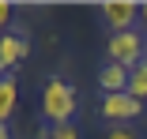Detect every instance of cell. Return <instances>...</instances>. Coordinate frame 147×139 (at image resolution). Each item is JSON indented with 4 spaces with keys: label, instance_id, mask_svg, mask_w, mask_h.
Here are the masks:
<instances>
[{
    "label": "cell",
    "instance_id": "cell-1",
    "mask_svg": "<svg viewBox=\"0 0 147 139\" xmlns=\"http://www.w3.org/2000/svg\"><path fill=\"white\" fill-rule=\"evenodd\" d=\"M76 87L64 79V75H49L45 79V87H42V113L45 120L57 128V124H72L76 117Z\"/></svg>",
    "mask_w": 147,
    "mask_h": 139
},
{
    "label": "cell",
    "instance_id": "cell-2",
    "mask_svg": "<svg viewBox=\"0 0 147 139\" xmlns=\"http://www.w3.org/2000/svg\"><path fill=\"white\" fill-rule=\"evenodd\" d=\"M106 57L113 60V64H121V68H136V64H143V57H147V38L140 34V30H125V34H109V41H106Z\"/></svg>",
    "mask_w": 147,
    "mask_h": 139
},
{
    "label": "cell",
    "instance_id": "cell-3",
    "mask_svg": "<svg viewBox=\"0 0 147 139\" xmlns=\"http://www.w3.org/2000/svg\"><path fill=\"white\" fill-rule=\"evenodd\" d=\"M98 113H102V120H109L113 128H117V124H132V120L143 113V102L132 98L128 90H125V94H102Z\"/></svg>",
    "mask_w": 147,
    "mask_h": 139
},
{
    "label": "cell",
    "instance_id": "cell-4",
    "mask_svg": "<svg viewBox=\"0 0 147 139\" xmlns=\"http://www.w3.org/2000/svg\"><path fill=\"white\" fill-rule=\"evenodd\" d=\"M102 23L109 26V34L136 30V23H140V4H136V0H106V4H102Z\"/></svg>",
    "mask_w": 147,
    "mask_h": 139
},
{
    "label": "cell",
    "instance_id": "cell-5",
    "mask_svg": "<svg viewBox=\"0 0 147 139\" xmlns=\"http://www.w3.org/2000/svg\"><path fill=\"white\" fill-rule=\"evenodd\" d=\"M26 53H30V45H26V38H23L19 30L0 34V75H11L15 64H23Z\"/></svg>",
    "mask_w": 147,
    "mask_h": 139
},
{
    "label": "cell",
    "instance_id": "cell-6",
    "mask_svg": "<svg viewBox=\"0 0 147 139\" xmlns=\"http://www.w3.org/2000/svg\"><path fill=\"white\" fill-rule=\"evenodd\" d=\"M98 87H102V94H125L128 90V68L106 60L98 68Z\"/></svg>",
    "mask_w": 147,
    "mask_h": 139
},
{
    "label": "cell",
    "instance_id": "cell-7",
    "mask_svg": "<svg viewBox=\"0 0 147 139\" xmlns=\"http://www.w3.org/2000/svg\"><path fill=\"white\" fill-rule=\"evenodd\" d=\"M15 105H19V83H15V75H0V124L11 120Z\"/></svg>",
    "mask_w": 147,
    "mask_h": 139
},
{
    "label": "cell",
    "instance_id": "cell-8",
    "mask_svg": "<svg viewBox=\"0 0 147 139\" xmlns=\"http://www.w3.org/2000/svg\"><path fill=\"white\" fill-rule=\"evenodd\" d=\"M128 94H132V98H140V102L147 98V60H143V64H136V68L128 72Z\"/></svg>",
    "mask_w": 147,
    "mask_h": 139
},
{
    "label": "cell",
    "instance_id": "cell-9",
    "mask_svg": "<svg viewBox=\"0 0 147 139\" xmlns=\"http://www.w3.org/2000/svg\"><path fill=\"white\" fill-rule=\"evenodd\" d=\"M102 139H140V132H136L132 124H117V128H106Z\"/></svg>",
    "mask_w": 147,
    "mask_h": 139
},
{
    "label": "cell",
    "instance_id": "cell-10",
    "mask_svg": "<svg viewBox=\"0 0 147 139\" xmlns=\"http://www.w3.org/2000/svg\"><path fill=\"white\" fill-rule=\"evenodd\" d=\"M49 139H79V128H76V120H72V124H57V128L49 132Z\"/></svg>",
    "mask_w": 147,
    "mask_h": 139
},
{
    "label": "cell",
    "instance_id": "cell-11",
    "mask_svg": "<svg viewBox=\"0 0 147 139\" xmlns=\"http://www.w3.org/2000/svg\"><path fill=\"white\" fill-rule=\"evenodd\" d=\"M8 23H11V4H8V0H0V34H8V30H11Z\"/></svg>",
    "mask_w": 147,
    "mask_h": 139
},
{
    "label": "cell",
    "instance_id": "cell-12",
    "mask_svg": "<svg viewBox=\"0 0 147 139\" xmlns=\"http://www.w3.org/2000/svg\"><path fill=\"white\" fill-rule=\"evenodd\" d=\"M140 23L147 26V0H140Z\"/></svg>",
    "mask_w": 147,
    "mask_h": 139
},
{
    "label": "cell",
    "instance_id": "cell-13",
    "mask_svg": "<svg viewBox=\"0 0 147 139\" xmlns=\"http://www.w3.org/2000/svg\"><path fill=\"white\" fill-rule=\"evenodd\" d=\"M0 139H11V132H8V124H0Z\"/></svg>",
    "mask_w": 147,
    "mask_h": 139
},
{
    "label": "cell",
    "instance_id": "cell-14",
    "mask_svg": "<svg viewBox=\"0 0 147 139\" xmlns=\"http://www.w3.org/2000/svg\"><path fill=\"white\" fill-rule=\"evenodd\" d=\"M143 60H147V57H143Z\"/></svg>",
    "mask_w": 147,
    "mask_h": 139
}]
</instances>
